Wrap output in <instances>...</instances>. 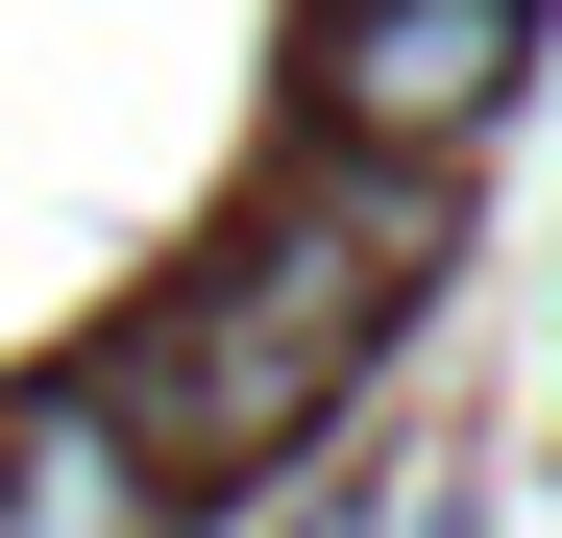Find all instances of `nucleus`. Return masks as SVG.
Here are the masks:
<instances>
[{"instance_id": "7ed1b4c3", "label": "nucleus", "mask_w": 562, "mask_h": 538, "mask_svg": "<svg viewBox=\"0 0 562 538\" xmlns=\"http://www.w3.org/2000/svg\"><path fill=\"white\" fill-rule=\"evenodd\" d=\"M147 440L99 416V392H0V538H147Z\"/></svg>"}, {"instance_id": "f257e3e1", "label": "nucleus", "mask_w": 562, "mask_h": 538, "mask_svg": "<svg viewBox=\"0 0 562 538\" xmlns=\"http://www.w3.org/2000/svg\"><path fill=\"white\" fill-rule=\"evenodd\" d=\"M416 245H440V171H318V197H269L196 294H171L123 368H99V416L147 440V466H245V440H294L342 368H367V318L416 294Z\"/></svg>"}, {"instance_id": "f03ea898", "label": "nucleus", "mask_w": 562, "mask_h": 538, "mask_svg": "<svg viewBox=\"0 0 562 538\" xmlns=\"http://www.w3.org/2000/svg\"><path fill=\"white\" fill-rule=\"evenodd\" d=\"M514 74H538V0H342L318 25V147L440 171V147L514 123Z\"/></svg>"}]
</instances>
